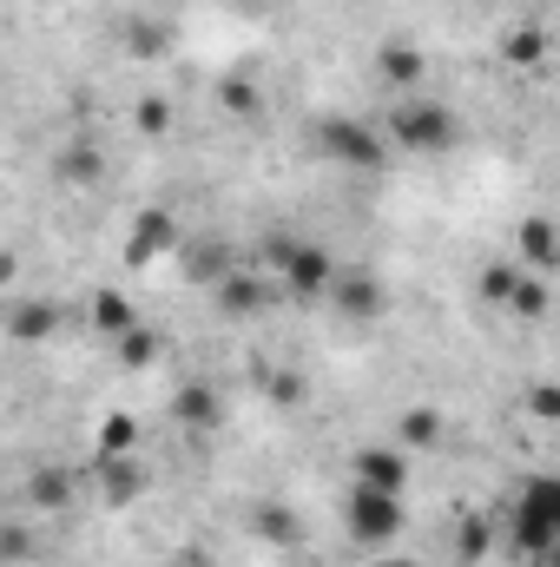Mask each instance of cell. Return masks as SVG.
Returning <instances> with one entry per match:
<instances>
[{
    "label": "cell",
    "mask_w": 560,
    "mask_h": 567,
    "mask_svg": "<svg viewBox=\"0 0 560 567\" xmlns=\"http://www.w3.org/2000/svg\"><path fill=\"white\" fill-rule=\"evenodd\" d=\"M515 278H521V265H488V271H481V297H488V303H508Z\"/></svg>",
    "instance_id": "29"
},
{
    "label": "cell",
    "mask_w": 560,
    "mask_h": 567,
    "mask_svg": "<svg viewBox=\"0 0 560 567\" xmlns=\"http://www.w3.org/2000/svg\"><path fill=\"white\" fill-rule=\"evenodd\" d=\"M376 73H383V86L409 93L422 73H428V60H422V47H409V40H390V47L376 53Z\"/></svg>",
    "instance_id": "12"
},
{
    "label": "cell",
    "mask_w": 560,
    "mask_h": 567,
    "mask_svg": "<svg viewBox=\"0 0 560 567\" xmlns=\"http://www.w3.org/2000/svg\"><path fill=\"white\" fill-rule=\"evenodd\" d=\"M554 410H560L554 383H535V416H541V423H554Z\"/></svg>",
    "instance_id": "31"
},
{
    "label": "cell",
    "mask_w": 560,
    "mask_h": 567,
    "mask_svg": "<svg viewBox=\"0 0 560 567\" xmlns=\"http://www.w3.org/2000/svg\"><path fill=\"white\" fill-rule=\"evenodd\" d=\"M33 548H40V542H33L27 522H0V567H27L33 561Z\"/></svg>",
    "instance_id": "26"
},
{
    "label": "cell",
    "mask_w": 560,
    "mask_h": 567,
    "mask_svg": "<svg viewBox=\"0 0 560 567\" xmlns=\"http://www.w3.org/2000/svg\"><path fill=\"white\" fill-rule=\"evenodd\" d=\"M133 323H139V310H133V297L106 284V290L93 297V330H100V337H126Z\"/></svg>",
    "instance_id": "18"
},
{
    "label": "cell",
    "mask_w": 560,
    "mask_h": 567,
    "mask_svg": "<svg viewBox=\"0 0 560 567\" xmlns=\"http://www.w3.org/2000/svg\"><path fill=\"white\" fill-rule=\"evenodd\" d=\"M165 47H172V33H165L158 20H133V27H126V53H133V60H165Z\"/></svg>",
    "instance_id": "24"
},
{
    "label": "cell",
    "mask_w": 560,
    "mask_h": 567,
    "mask_svg": "<svg viewBox=\"0 0 560 567\" xmlns=\"http://www.w3.org/2000/svg\"><path fill=\"white\" fill-rule=\"evenodd\" d=\"M323 297H330V303H336V317H350V323H376V317L390 310V290H383V278H376V271H363V265L336 271Z\"/></svg>",
    "instance_id": "7"
},
{
    "label": "cell",
    "mask_w": 560,
    "mask_h": 567,
    "mask_svg": "<svg viewBox=\"0 0 560 567\" xmlns=\"http://www.w3.org/2000/svg\"><path fill=\"white\" fill-rule=\"evenodd\" d=\"M501 53H508L515 66H541V53H548V47H541V33H535V27H521V33H508V40H501Z\"/></svg>",
    "instance_id": "28"
},
{
    "label": "cell",
    "mask_w": 560,
    "mask_h": 567,
    "mask_svg": "<svg viewBox=\"0 0 560 567\" xmlns=\"http://www.w3.org/2000/svg\"><path fill=\"white\" fill-rule=\"evenodd\" d=\"M20 495H27V508H33V515H66V508H73V495H80V475H73V468H60V462H46V468H33V475H27V488H20Z\"/></svg>",
    "instance_id": "9"
},
{
    "label": "cell",
    "mask_w": 560,
    "mask_h": 567,
    "mask_svg": "<svg viewBox=\"0 0 560 567\" xmlns=\"http://www.w3.org/2000/svg\"><path fill=\"white\" fill-rule=\"evenodd\" d=\"M251 528H258V535H265L271 548H297V542H303V515H297L290 502H258Z\"/></svg>",
    "instance_id": "15"
},
{
    "label": "cell",
    "mask_w": 560,
    "mask_h": 567,
    "mask_svg": "<svg viewBox=\"0 0 560 567\" xmlns=\"http://www.w3.org/2000/svg\"><path fill=\"white\" fill-rule=\"evenodd\" d=\"M60 323H66V317H60L53 297H20V303L7 310V337H13V343H53Z\"/></svg>",
    "instance_id": "10"
},
{
    "label": "cell",
    "mask_w": 560,
    "mask_h": 567,
    "mask_svg": "<svg viewBox=\"0 0 560 567\" xmlns=\"http://www.w3.org/2000/svg\"><path fill=\"white\" fill-rule=\"evenodd\" d=\"M323 158H336V165H350V172H376V165L390 158V140H383V126L330 120V126H323Z\"/></svg>",
    "instance_id": "6"
},
{
    "label": "cell",
    "mask_w": 560,
    "mask_h": 567,
    "mask_svg": "<svg viewBox=\"0 0 560 567\" xmlns=\"http://www.w3.org/2000/svg\"><path fill=\"white\" fill-rule=\"evenodd\" d=\"M488 542H495V535H488V522H462V561H481V555H488Z\"/></svg>",
    "instance_id": "30"
},
{
    "label": "cell",
    "mask_w": 560,
    "mask_h": 567,
    "mask_svg": "<svg viewBox=\"0 0 560 567\" xmlns=\"http://www.w3.org/2000/svg\"><path fill=\"white\" fill-rule=\"evenodd\" d=\"M100 488H106V502H113V508L139 502V495H145V462H139V455H113V462H100Z\"/></svg>",
    "instance_id": "14"
},
{
    "label": "cell",
    "mask_w": 560,
    "mask_h": 567,
    "mask_svg": "<svg viewBox=\"0 0 560 567\" xmlns=\"http://www.w3.org/2000/svg\"><path fill=\"white\" fill-rule=\"evenodd\" d=\"M60 178H66V185H100V178H106V152H100V140L80 133V140L66 145V152H60Z\"/></svg>",
    "instance_id": "16"
},
{
    "label": "cell",
    "mask_w": 560,
    "mask_h": 567,
    "mask_svg": "<svg viewBox=\"0 0 560 567\" xmlns=\"http://www.w3.org/2000/svg\"><path fill=\"white\" fill-rule=\"evenodd\" d=\"M376 567H422V561H409V555H383Z\"/></svg>",
    "instance_id": "33"
},
{
    "label": "cell",
    "mask_w": 560,
    "mask_h": 567,
    "mask_svg": "<svg viewBox=\"0 0 560 567\" xmlns=\"http://www.w3.org/2000/svg\"><path fill=\"white\" fill-rule=\"evenodd\" d=\"M396 449H403V455L442 449V416H435V410H403V416H396Z\"/></svg>",
    "instance_id": "20"
},
{
    "label": "cell",
    "mask_w": 560,
    "mask_h": 567,
    "mask_svg": "<svg viewBox=\"0 0 560 567\" xmlns=\"http://www.w3.org/2000/svg\"><path fill=\"white\" fill-rule=\"evenodd\" d=\"M20 278V251H0V284H13Z\"/></svg>",
    "instance_id": "32"
},
{
    "label": "cell",
    "mask_w": 560,
    "mask_h": 567,
    "mask_svg": "<svg viewBox=\"0 0 560 567\" xmlns=\"http://www.w3.org/2000/svg\"><path fill=\"white\" fill-rule=\"evenodd\" d=\"M113 350H120V363H126V370H152V363H158V330L133 323L126 337H113Z\"/></svg>",
    "instance_id": "23"
},
{
    "label": "cell",
    "mask_w": 560,
    "mask_h": 567,
    "mask_svg": "<svg viewBox=\"0 0 560 567\" xmlns=\"http://www.w3.org/2000/svg\"><path fill=\"white\" fill-rule=\"evenodd\" d=\"M172 416H178L185 429H198V435H205V429H218L225 403H218V390H211V383H185V390L172 396Z\"/></svg>",
    "instance_id": "13"
},
{
    "label": "cell",
    "mask_w": 560,
    "mask_h": 567,
    "mask_svg": "<svg viewBox=\"0 0 560 567\" xmlns=\"http://www.w3.org/2000/svg\"><path fill=\"white\" fill-rule=\"evenodd\" d=\"M211 297H218L225 317H258V310L271 303V284L251 278V271H225V278L211 284Z\"/></svg>",
    "instance_id": "11"
},
{
    "label": "cell",
    "mask_w": 560,
    "mask_h": 567,
    "mask_svg": "<svg viewBox=\"0 0 560 567\" xmlns=\"http://www.w3.org/2000/svg\"><path fill=\"white\" fill-rule=\"evenodd\" d=\"M133 126H139L145 140H165V133H172V100H158V93H145L139 106H133Z\"/></svg>",
    "instance_id": "27"
},
{
    "label": "cell",
    "mask_w": 560,
    "mask_h": 567,
    "mask_svg": "<svg viewBox=\"0 0 560 567\" xmlns=\"http://www.w3.org/2000/svg\"><path fill=\"white\" fill-rule=\"evenodd\" d=\"M225 7H258V0H225Z\"/></svg>",
    "instance_id": "34"
},
{
    "label": "cell",
    "mask_w": 560,
    "mask_h": 567,
    "mask_svg": "<svg viewBox=\"0 0 560 567\" xmlns=\"http://www.w3.org/2000/svg\"><path fill=\"white\" fill-rule=\"evenodd\" d=\"M403 522H409V502H403V495H383V488L350 482V495H343V528H350L356 548H390V542H403Z\"/></svg>",
    "instance_id": "2"
},
{
    "label": "cell",
    "mask_w": 560,
    "mask_h": 567,
    "mask_svg": "<svg viewBox=\"0 0 560 567\" xmlns=\"http://www.w3.org/2000/svg\"><path fill=\"white\" fill-rule=\"evenodd\" d=\"M113 455H139V416H126V410H113L100 423V462H113Z\"/></svg>",
    "instance_id": "21"
},
{
    "label": "cell",
    "mask_w": 560,
    "mask_h": 567,
    "mask_svg": "<svg viewBox=\"0 0 560 567\" xmlns=\"http://www.w3.org/2000/svg\"><path fill=\"white\" fill-rule=\"evenodd\" d=\"M383 140L403 145V152H416V158H435V152H448V145L462 140V120H455L448 106H435V100H403V106L383 120Z\"/></svg>",
    "instance_id": "3"
},
{
    "label": "cell",
    "mask_w": 560,
    "mask_h": 567,
    "mask_svg": "<svg viewBox=\"0 0 560 567\" xmlns=\"http://www.w3.org/2000/svg\"><path fill=\"white\" fill-rule=\"evenodd\" d=\"M185 245V225H178V212H165V205H145L133 212V231H126V265L145 271V265H158L165 251H178Z\"/></svg>",
    "instance_id": "5"
},
{
    "label": "cell",
    "mask_w": 560,
    "mask_h": 567,
    "mask_svg": "<svg viewBox=\"0 0 560 567\" xmlns=\"http://www.w3.org/2000/svg\"><path fill=\"white\" fill-rule=\"evenodd\" d=\"M265 258L278 265V284L290 297H323L330 278H336V258H330L323 245H310V238H290V231H278V238L265 245Z\"/></svg>",
    "instance_id": "4"
},
{
    "label": "cell",
    "mask_w": 560,
    "mask_h": 567,
    "mask_svg": "<svg viewBox=\"0 0 560 567\" xmlns=\"http://www.w3.org/2000/svg\"><path fill=\"white\" fill-rule=\"evenodd\" d=\"M185 265H191L198 284H218L231 271V251H225V245H185Z\"/></svg>",
    "instance_id": "25"
},
{
    "label": "cell",
    "mask_w": 560,
    "mask_h": 567,
    "mask_svg": "<svg viewBox=\"0 0 560 567\" xmlns=\"http://www.w3.org/2000/svg\"><path fill=\"white\" fill-rule=\"evenodd\" d=\"M521 258H528V271H541V278L554 271V258H560V245H554V218H541V212H535V218L521 225Z\"/></svg>",
    "instance_id": "19"
},
{
    "label": "cell",
    "mask_w": 560,
    "mask_h": 567,
    "mask_svg": "<svg viewBox=\"0 0 560 567\" xmlns=\"http://www.w3.org/2000/svg\"><path fill=\"white\" fill-rule=\"evenodd\" d=\"M554 542H560V482H554V475H535V482H521V495H515V515H508V548L541 561Z\"/></svg>",
    "instance_id": "1"
},
{
    "label": "cell",
    "mask_w": 560,
    "mask_h": 567,
    "mask_svg": "<svg viewBox=\"0 0 560 567\" xmlns=\"http://www.w3.org/2000/svg\"><path fill=\"white\" fill-rule=\"evenodd\" d=\"M508 310H515V317H528V323H541V317L554 310V284L541 278V271H521L515 290H508Z\"/></svg>",
    "instance_id": "17"
},
{
    "label": "cell",
    "mask_w": 560,
    "mask_h": 567,
    "mask_svg": "<svg viewBox=\"0 0 560 567\" xmlns=\"http://www.w3.org/2000/svg\"><path fill=\"white\" fill-rule=\"evenodd\" d=\"M218 106H225L231 120H258V113H265V86H258V80H225V86H218Z\"/></svg>",
    "instance_id": "22"
},
{
    "label": "cell",
    "mask_w": 560,
    "mask_h": 567,
    "mask_svg": "<svg viewBox=\"0 0 560 567\" xmlns=\"http://www.w3.org/2000/svg\"><path fill=\"white\" fill-rule=\"evenodd\" d=\"M350 482L383 488V495H409V455L396 442H363L356 462H350Z\"/></svg>",
    "instance_id": "8"
}]
</instances>
